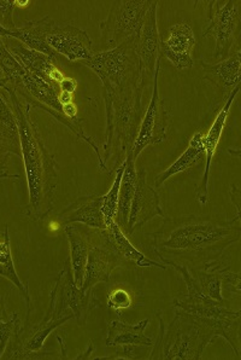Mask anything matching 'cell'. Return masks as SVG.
Instances as JSON below:
<instances>
[{
    "label": "cell",
    "mask_w": 241,
    "mask_h": 360,
    "mask_svg": "<svg viewBox=\"0 0 241 360\" xmlns=\"http://www.w3.org/2000/svg\"><path fill=\"white\" fill-rule=\"evenodd\" d=\"M147 236L152 252L163 265L200 269L220 260L229 245L240 240V217L232 221L195 215L164 218L160 228Z\"/></svg>",
    "instance_id": "obj_1"
},
{
    "label": "cell",
    "mask_w": 241,
    "mask_h": 360,
    "mask_svg": "<svg viewBox=\"0 0 241 360\" xmlns=\"http://www.w3.org/2000/svg\"><path fill=\"white\" fill-rule=\"evenodd\" d=\"M4 91L18 120L21 156L26 169L29 203L25 214L40 223L53 210V198L60 181L56 160L45 146L38 126L30 115L32 105L27 102L22 103L13 90Z\"/></svg>",
    "instance_id": "obj_2"
},
{
    "label": "cell",
    "mask_w": 241,
    "mask_h": 360,
    "mask_svg": "<svg viewBox=\"0 0 241 360\" xmlns=\"http://www.w3.org/2000/svg\"><path fill=\"white\" fill-rule=\"evenodd\" d=\"M175 309V316L167 326L162 312L157 313L160 331L149 359L199 360L207 345L216 338L212 326L205 321Z\"/></svg>",
    "instance_id": "obj_3"
},
{
    "label": "cell",
    "mask_w": 241,
    "mask_h": 360,
    "mask_svg": "<svg viewBox=\"0 0 241 360\" xmlns=\"http://www.w3.org/2000/svg\"><path fill=\"white\" fill-rule=\"evenodd\" d=\"M169 266L180 274L187 287V294L184 297H177L172 302L174 307L191 313L210 324L216 336L223 338L237 358H240V311L230 309V300L216 301L204 295L188 266L180 264Z\"/></svg>",
    "instance_id": "obj_4"
},
{
    "label": "cell",
    "mask_w": 241,
    "mask_h": 360,
    "mask_svg": "<svg viewBox=\"0 0 241 360\" xmlns=\"http://www.w3.org/2000/svg\"><path fill=\"white\" fill-rule=\"evenodd\" d=\"M138 37L105 51L93 53L90 58L80 62L97 74L103 84V95L120 94L137 86H144L142 68L137 53Z\"/></svg>",
    "instance_id": "obj_5"
},
{
    "label": "cell",
    "mask_w": 241,
    "mask_h": 360,
    "mask_svg": "<svg viewBox=\"0 0 241 360\" xmlns=\"http://www.w3.org/2000/svg\"><path fill=\"white\" fill-rule=\"evenodd\" d=\"M99 304L92 289L85 292L75 283L70 260H65L63 269L57 276L55 287L50 292L48 307L68 322L75 319L78 326H83L90 311L99 307Z\"/></svg>",
    "instance_id": "obj_6"
},
{
    "label": "cell",
    "mask_w": 241,
    "mask_h": 360,
    "mask_svg": "<svg viewBox=\"0 0 241 360\" xmlns=\"http://www.w3.org/2000/svg\"><path fill=\"white\" fill-rule=\"evenodd\" d=\"M151 0H120L112 4L109 15L100 22L102 41L113 49L134 37H138Z\"/></svg>",
    "instance_id": "obj_7"
},
{
    "label": "cell",
    "mask_w": 241,
    "mask_h": 360,
    "mask_svg": "<svg viewBox=\"0 0 241 360\" xmlns=\"http://www.w3.org/2000/svg\"><path fill=\"white\" fill-rule=\"evenodd\" d=\"M207 5L209 26L202 37L215 39L214 58L222 60L232 53L240 35V1L214 0Z\"/></svg>",
    "instance_id": "obj_8"
},
{
    "label": "cell",
    "mask_w": 241,
    "mask_h": 360,
    "mask_svg": "<svg viewBox=\"0 0 241 360\" xmlns=\"http://www.w3.org/2000/svg\"><path fill=\"white\" fill-rule=\"evenodd\" d=\"M160 62H162V58H160L156 65L153 80H152L153 89H152L150 103L147 105L146 112L142 115L138 136L135 138L133 148L130 153L134 161H137L139 155L142 154L147 146L160 144L167 139V136H168V112L164 108L163 99L160 98V89H158Z\"/></svg>",
    "instance_id": "obj_9"
},
{
    "label": "cell",
    "mask_w": 241,
    "mask_h": 360,
    "mask_svg": "<svg viewBox=\"0 0 241 360\" xmlns=\"http://www.w3.org/2000/svg\"><path fill=\"white\" fill-rule=\"evenodd\" d=\"M43 40L58 56L69 62L88 60L95 53L92 41L85 30L65 23H58L48 16L43 18Z\"/></svg>",
    "instance_id": "obj_10"
},
{
    "label": "cell",
    "mask_w": 241,
    "mask_h": 360,
    "mask_svg": "<svg viewBox=\"0 0 241 360\" xmlns=\"http://www.w3.org/2000/svg\"><path fill=\"white\" fill-rule=\"evenodd\" d=\"M95 235L100 245L109 249L122 266L135 265L138 267H156L160 270H167V266L162 262L152 260L145 257L135 245H132L130 238L125 236V231L115 221L104 230L95 229Z\"/></svg>",
    "instance_id": "obj_11"
},
{
    "label": "cell",
    "mask_w": 241,
    "mask_h": 360,
    "mask_svg": "<svg viewBox=\"0 0 241 360\" xmlns=\"http://www.w3.org/2000/svg\"><path fill=\"white\" fill-rule=\"evenodd\" d=\"M157 9L158 1H153L147 11L142 30L138 35L137 41V53L139 63L142 68V80L147 86V82L153 80L156 65L160 56V30H158V20H157Z\"/></svg>",
    "instance_id": "obj_12"
},
{
    "label": "cell",
    "mask_w": 241,
    "mask_h": 360,
    "mask_svg": "<svg viewBox=\"0 0 241 360\" xmlns=\"http://www.w3.org/2000/svg\"><path fill=\"white\" fill-rule=\"evenodd\" d=\"M147 172L142 168L137 172V185L134 193L133 201L130 206V217L125 231L133 235L134 231L142 229L145 224L155 217L164 218V212L160 207L158 193L146 180Z\"/></svg>",
    "instance_id": "obj_13"
},
{
    "label": "cell",
    "mask_w": 241,
    "mask_h": 360,
    "mask_svg": "<svg viewBox=\"0 0 241 360\" xmlns=\"http://www.w3.org/2000/svg\"><path fill=\"white\" fill-rule=\"evenodd\" d=\"M240 90V85L235 86L228 97L226 99L222 109L220 112L217 114L215 120L211 124L209 132L205 134L204 142H205V168H204V173H202V180L198 185L197 189V200L199 203L205 206L209 202V179H210L211 165H212V159L215 156L216 149L220 143L222 133H223L224 126L228 119L229 112H230V108H232L234 101L237 98V94Z\"/></svg>",
    "instance_id": "obj_14"
},
{
    "label": "cell",
    "mask_w": 241,
    "mask_h": 360,
    "mask_svg": "<svg viewBox=\"0 0 241 360\" xmlns=\"http://www.w3.org/2000/svg\"><path fill=\"white\" fill-rule=\"evenodd\" d=\"M195 46L192 27L180 22L169 28L168 39L160 41V56H164L179 70L190 69L193 65V52Z\"/></svg>",
    "instance_id": "obj_15"
},
{
    "label": "cell",
    "mask_w": 241,
    "mask_h": 360,
    "mask_svg": "<svg viewBox=\"0 0 241 360\" xmlns=\"http://www.w3.org/2000/svg\"><path fill=\"white\" fill-rule=\"evenodd\" d=\"M1 39L8 50L21 62L27 70H29L30 73L35 74L45 82L56 86L64 79V75L57 67L56 62L52 60L50 57L27 48L26 45H23L16 39Z\"/></svg>",
    "instance_id": "obj_16"
},
{
    "label": "cell",
    "mask_w": 241,
    "mask_h": 360,
    "mask_svg": "<svg viewBox=\"0 0 241 360\" xmlns=\"http://www.w3.org/2000/svg\"><path fill=\"white\" fill-rule=\"evenodd\" d=\"M102 202L103 196L100 195H90L80 198L65 207L57 214V221L67 226L71 224H83L90 229L104 230L106 229L102 213Z\"/></svg>",
    "instance_id": "obj_17"
},
{
    "label": "cell",
    "mask_w": 241,
    "mask_h": 360,
    "mask_svg": "<svg viewBox=\"0 0 241 360\" xmlns=\"http://www.w3.org/2000/svg\"><path fill=\"white\" fill-rule=\"evenodd\" d=\"M90 233V232H88ZM120 262L117 257L105 248L103 245L95 243L90 240V253L87 259L86 271L82 283V290L93 289L95 284L110 282L112 271L120 267Z\"/></svg>",
    "instance_id": "obj_18"
},
{
    "label": "cell",
    "mask_w": 241,
    "mask_h": 360,
    "mask_svg": "<svg viewBox=\"0 0 241 360\" xmlns=\"http://www.w3.org/2000/svg\"><path fill=\"white\" fill-rule=\"evenodd\" d=\"M240 50L232 52L227 58L216 65L202 60V80H207L221 94L229 95L235 86L240 85Z\"/></svg>",
    "instance_id": "obj_19"
},
{
    "label": "cell",
    "mask_w": 241,
    "mask_h": 360,
    "mask_svg": "<svg viewBox=\"0 0 241 360\" xmlns=\"http://www.w3.org/2000/svg\"><path fill=\"white\" fill-rule=\"evenodd\" d=\"M150 319H142L138 324H128L122 321H112L109 324L105 345L108 347H150L153 341L145 335Z\"/></svg>",
    "instance_id": "obj_20"
},
{
    "label": "cell",
    "mask_w": 241,
    "mask_h": 360,
    "mask_svg": "<svg viewBox=\"0 0 241 360\" xmlns=\"http://www.w3.org/2000/svg\"><path fill=\"white\" fill-rule=\"evenodd\" d=\"M65 235L69 242L70 265L73 270L74 279L78 287L81 288L86 271L87 259L90 248V233L71 225L64 226Z\"/></svg>",
    "instance_id": "obj_21"
},
{
    "label": "cell",
    "mask_w": 241,
    "mask_h": 360,
    "mask_svg": "<svg viewBox=\"0 0 241 360\" xmlns=\"http://www.w3.org/2000/svg\"><path fill=\"white\" fill-rule=\"evenodd\" d=\"M205 134L202 132H195L193 137L191 138L190 144L187 149L184 151V154L169 166L167 169H164L162 173L155 178V189L160 188L162 185L170 179L172 176H177L179 173L188 171L190 168L197 166L202 159V155L205 154V142H204Z\"/></svg>",
    "instance_id": "obj_22"
},
{
    "label": "cell",
    "mask_w": 241,
    "mask_h": 360,
    "mask_svg": "<svg viewBox=\"0 0 241 360\" xmlns=\"http://www.w3.org/2000/svg\"><path fill=\"white\" fill-rule=\"evenodd\" d=\"M0 150L21 156L18 120L9 99L0 95Z\"/></svg>",
    "instance_id": "obj_23"
},
{
    "label": "cell",
    "mask_w": 241,
    "mask_h": 360,
    "mask_svg": "<svg viewBox=\"0 0 241 360\" xmlns=\"http://www.w3.org/2000/svg\"><path fill=\"white\" fill-rule=\"evenodd\" d=\"M137 185V169L135 161L130 154L125 159V172L120 179V193H118V205H117L116 223L123 231L127 229L130 206L133 201L134 193Z\"/></svg>",
    "instance_id": "obj_24"
},
{
    "label": "cell",
    "mask_w": 241,
    "mask_h": 360,
    "mask_svg": "<svg viewBox=\"0 0 241 360\" xmlns=\"http://www.w3.org/2000/svg\"><path fill=\"white\" fill-rule=\"evenodd\" d=\"M0 276L4 278L9 279L15 287L22 292L23 299L27 304V318L29 319L30 311V296L28 287L22 283L20 276H18L15 262H13V254H11V245H10L9 228L5 226L4 235L0 237Z\"/></svg>",
    "instance_id": "obj_25"
},
{
    "label": "cell",
    "mask_w": 241,
    "mask_h": 360,
    "mask_svg": "<svg viewBox=\"0 0 241 360\" xmlns=\"http://www.w3.org/2000/svg\"><path fill=\"white\" fill-rule=\"evenodd\" d=\"M27 69L13 56L0 38V89L9 87L21 79Z\"/></svg>",
    "instance_id": "obj_26"
},
{
    "label": "cell",
    "mask_w": 241,
    "mask_h": 360,
    "mask_svg": "<svg viewBox=\"0 0 241 360\" xmlns=\"http://www.w3.org/2000/svg\"><path fill=\"white\" fill-rule=\"evenodd\" d=\"M21 326L20 317L16 312L9 313L6 309L4 297L0 296V359L9 345L10 340L18 333Z\"/></svg>",
    "instance_id": "obj_27"
},
{
    "label": "cell",
    "mask_w": 241,
    "mask_h": 360,
    "mask_svg": "<svg viewBox=\"0 0 241 360\" xmlns=\"http://www.w3.org/2000/svg\"><path fill=\"white\" fill-rule=\"evenodd\" d=\"M125 161L116 169V178L106 195H103L102 202V213L104 221L108 228L109 225L116 221L117 205H118V193H120V179L125 172Z\"/></svg>",
    "instance_id": "obj_28"
},
{
    "label": "cell",
    "mask_w": 241,
    "mask_h": 360,
    "mask_svg": "<svg viewBox=\"0 0 241 360\" xmlns=\"http://www.w3.org/2000/svg\"><path fill=\"white\" fill-rule=\"evenodd\" d=\"M132 304H133L132 296L128 294V292H125V289H122V288L112 290L109 294L108 302H106L109 309H113V311L130 309Z\"/></svg>",
    "instance_id": "obj_29"
},
{
    "label": "cell",
    "mask_w": 241,
    "mask_h": 360,
    "mask_svg": "<svg viewBox=\"0 0 241 360\" xmlns=\"http://www.w3.org/2000/svg\"><path fill=\"white\" fill-rule=\"evenodd\" d=\"M16 9L15 0H0V28L13 30L16 25L13 22V10Z\"/></svg>",
    "instance_id": "obj_30"
},
{
    "label": "cell",
    "mask_w": 241,
    "mask_h": 360,
    "mask_svg": "<svg viewBox=\"0 0 241 360\" xmlns=\"http://www.w3.org/2000/svg\"><path fill=\"white\" fill-rule=\"evenodd\" d=\"M221 276L222 283L228 288L229 292H234L235 295H240V274L233 272L229 266H221Z\"/></svg>",
    "instance_id": "obj_31"
},
{
    "label": "cell",
    "mask_w": 241,
    "mask_h": 360,
    "mask_svg": "<svg viewBox=\"0 0 241 360\" xmlns=\"http://www.w3.org/2000/svg\"><path fill=\"white\" fill-rule=\"evenodd\" d=\"M9 153L0 150V180L3 179H18V174H10L8 168V161L10 158Z\"/></svg>",
    "instance_id": "obj_32"
},
{
    "label": "cell",
    "mask_w": 241,
    "mask_h": 360,
    "mask_svg": "<svg viewBox=\"0 0 241 360\" xmlns=\"http://www.w3.org/2000/svg\"><path fill=\"white\" fill-rule=\"evenodd\" d=\"M58 89H60V92L74 95L76 90H78V82L73 79V77H64V79L58 84Z\"/></svg>",
    "instance_id": "obj_33"
},
{
    "label": "cell",
    "mask_w": 241,
    "mask_h": 360,
    "mask_svg": "<svg viewBox=\"0 0 241 360\" xmlns=\"http://www.w3.org/2000/svg\"><path fill=\"white\" fill-rule=\"evenodd\" d=\"M230 196H232V201L235 203V208H237V214L240 217V191L237 188V185H232L230 186Z\"/></svg>",
    "instance_id": "obj_34"
},
{
    "label": "cell",
    "mask_w": 241,
    "mask_h": 360,
    "mask_svg": "<svg viewBox=\"0 0 241 360\" xmlns=\"http://www.w3.org/2000/svg\"><path fill=\"white\" fill-rule=\"evenodd\" d=\"M93 351H95V346H93V343L90 342V345H88V348H87L86 351L83 352V353H81L80 356H76L75 359L78 360H86L90 359V354L93 353Z\"/></svg>",
    "instance_id": "obj_35"
},
{
    "label": "cell",
    "mask_w": 241,
    "mask_h": 360,
    "mask_svg": "<svg viewBox=\"0 0 241 360\" xmlns=\"http://www.w3.org/2000/svg\"><path fill=\"white\" fill-rule=\"evenodd\" d=\"M15 3H16V6H20V8H26L27 5L30 4V1H28V0H23V1L22 0H20V1L15 0Z\"/></svg>",
    "instance_id": "obj_36"
},
{
    "label": "cell",
    "mask_w": 241,
    "mask_h": 360,
    "mask_svg": "<svg viewBox=\"0 0 241 360\" xmlns=\"http://www.w3.org/2000/svg\"><path fill=\"white\" fill-rule=\"evenodd\" d=\"M4 235V231H0V237L3 236Z\"/></svg>",
    "instance_id": "obj_37"
}]
</instances>
